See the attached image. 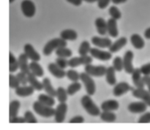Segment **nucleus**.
I'll list each match as a JSON object with an SVG mask.
<instances>
[{
	"label": "nucleus",
	"instance_id": "nucleus-24",
	"mask_svg": "<svg viewBox=\"0 0 150 130\" xmlns=\"http://www.w3.org/2000/svg\"><path fill=\"white\" fill-rule=\"evenodd\" d=\"M42 87L45 92L48 95L51 96L53 97L57 96V90L54 89V86L51 84V79L48 77H45L42 79Z\"/></svg>",
	"mask_w": 150,
	"mask_h": 130
},
{
	"label": "nucleus",
	"instance_id": "nucleus-28",
	"mask_svg": "<svg viewBox=\"0 0 150 130\" xmlns=\"http://www.w3.org/2000/svg\"><path fill=\"white\" fill-rule=\"evenodd\" d=\"M60 38L65 41H73L78 38V33L74 29H66L60 32Z\"/></svg>",
	"mask_w": 150,
	"mask_h": 130
},
{
	"label": "nucleus",
	"instance_id": "nucleus-4",
	"mask_svg": "<svg viewBox=\"0 0 150 130\" xmlns=\"http://www.w3.org/2000/svg\"><path fill=\"white\" fill-rule=\"evenodd\" d=\"M80 80L83 84L88 95L93 96L96 92V85L92 76L88 74L86 72H82L80 74Z\"/></svg>",
	"mask_w": 150,
	"mask_h": 130
},
{
	"label": "nucleus",
	"instance_id": "nucleus-52",
	"mask_svg": "<svg viewBox=\"0 0 150 130\" xmlns=\"http://www.w3.org/2000/svg\"><path fill=\"white\" fill-rule=\"evenodd\" d=\"M144 37L146 39L150 40V27H148L147 29L144 31Z\"/></svg>",
	"mask_w": 150,
	"mask_h": 130
},
{
	"label": "nucleus",
	"instance_id": "nucleus-16",
	"mask_svg": "<svg viewBox=\"0 0 150 130\" xmlns=\"http://www.w3.org/2000/svg\"><path fill=\"white\" fill-rule=\"evenodd\" d=\"M48 70L50 73L57 79H62L66 76V71L60 68L56 63H51L48 65Z\"/></svg>",
	"mask_w": 150,
	"mask_h": 130
},
{
	"label": "nucleus",
	"instance_id": "nucleus-2",
	"mask_svg": "<svg viewBox=\"0 0 150 130\" xmlns=\"http://www.w3.org/2000/svg\"><path fill=\"white\" fill-rule=\"evenodd\" d=\"M67 41L62 38H55L48 41L42 49V53L45 56H49L54 51L61 47H67Z\"/></svg>",
	"mask_w": 150,
	"mask_h": 130
},
{
	"label": "nucleus",
	"instance_id": "nucleus-37",
	"mask_svg": "<svg viewBox=\"0 0 150 130\" xmlns=\"http://www.w3.org/2000/svg\"><path fill=\"white\" fill-rule=\"evenodd\" d=\"M81 84L79 82V81L78 82H73V83L69 85L67 88V94L69 96H73L81 89Z\"/></svg>",
	"mask_w": 150,
	"mask_h": 130
},
{
	"label": "nucleus",
	"instance_id": "nucleus-29",
	"mask_svg": "<svg viewBox=\"0 0 150 130\" xmlns=\"http://www.w3.org/2000/svg\"><path fill=\"white\" fill-rule=\"evenodd\" d=\"M105 80L109 85H115L117 84V78H116V70L113 66H109L107 68L105 73Z\"/></svg>",
	"mask_w": 150,
	"mask_h": 130
},
{
	"label": "nucleus",
	"instance_id": "nucleus-5",
	"mask_svg": "<svg viewBox=\"0 0 150 130\" xmlns=\"http://www.w3.org/2000/svg\"><path fill=\"white\" fill-rule=\"evenodd\" d=\"M86 73L95 77H102L105 76L106 73L107 68L104 66H94L92 63L86 65L84 67Z\"/></svg>",
	"mask_w": 150,
	"mask_h": 130
},
{
	"label": "nucleus",
	"instance_id": "nucleus-41",
	"mask_svg": "<svg viewBox=\"0 0 150 130\" xmlns=\"http://www.w3.org/2000/svg\"><path fill=\"white\" fill-rule=\"evenodd\" d=\"M20 85L21 83L17 76L12 74H10V75H9V87L10 88H13V89H16L20 86Z\"/></svg>",
	"mask_w": 150,
	"mask_h": 130
},
{
	"label": "nucleus",
	"instance_id": "nucleus-32",
	"mask_svg": "<svg viewBox=\"0 0 150 130\" xmlns=\"http://www.w3.org/2000/svg\"><path fill=\"white\" fill-rule=\"evenodd\" d=\"M38 100L42 103L43 104H45L49 107H53L55 104L56 101L54 99V97L48 95V94H40L38 97Z\"/></svg>",
	"mask_w": 150,
	"mask_h": 130
},
{
	"label": "nucleus",
	"instance_id": "nucleus-23",
	"mask_svg": "<svg viewBox=\"0 0 150 130\" xmlns=\"http://www.w3.org/2000/svg\"><path fill=\"white\" fill-rule=\"evenodd\" d=\"M107 29H108V33L112 38H117L119 35L118 26H117V20L111 19L107 21Z\"/></svg>",
	"mask_w": 150,
	"mask_h": 130
},
{
	"label": "nucleus",
	"instance_id": "nucleus-33",
	"mask_svg": "<svg viewBox=\"0 0 150 130\" xmlns=\"http://www.w3.org/2000/svg\"><path fill=\"white\" fill-rule=\"evenodd\" d=\"M19 69L18 60L14 56V54L10 51L9 52V71L10 73L16 72V71Z\"/></svg>",
	"mask_w": 150,
	"mask_h": 130
},
{
	"label": "nucleus",
	"instance_id": "nucleus-47",
	"mask_svg": "<svg viewBox=\"0 0 150 130\" xmlns=\"http://www.w3.org/2000/svg\"><path fill=\"white\" fill-rule=\"evenodd\" d=\"M141 72L144 76H150V63L143 65L140 68Z\"/></svg>",
	"mask_w": 150,
	"mask_h": 130
},
{
	"label": "nucleus",
	"instance_id": "nucleus-31",
	"mask_svg": "<svg viewBox=\"0 0 150 130\" xmlns=\"http://www.w3.org/2000/svg\"><path fill=\"white\" fill-rule=\"evenodd\" d=\"M101 120L107 123H113L117 120V115L113 111H103L100 115Z\"/></svg>",
	"mask_w": 150,
	"mask_h": 130
},
{
	"label": "nucleus",
	"instance_id": "nucleus-27",
	"mask_svg": "<svg viewBox=\"0 0 150 130\" xmlns=\"http://www.w3.org/2000/svg\"><path fill=\"white\" fill-rule=\"evenodd\" d=\"M30 72L38 77H42L44 75V70L38 61H32L29 63Z\"/></svg>",
	"mask_w": 150,
	"mask_h": 130
},
{
	"label": "nucleus",
	"instance_id": "nucleus-35",
	"mask_svg": "<svg viewBox=\"0 0 150 130\" xmlns=\"http://www.w3.org/2000/svg\"><path fill=\"white\" fill-rule=\"evenodd\" d=\"M55 54L58 57L68 58L73 55V51L71 49L67 48V47H61V48H59L56 50Z\"/></svg>",
	"mask_w": 150,
	"mask_h": 130
},
{
	"label": "nucleus",
	"instance_id": "nucleus-48",
	"mask_svg": "<svg viewBox=\"0 0 150 130\" xmlns=\"http://www.w3.org/2000/svg\"><path fill=\"white\" fill-rule=\"evenodd\" d=\"M83 122H84V118L81 116H74L69 121V123L70 124H82Z\"/></svg>",
	"mask_w": 150,
	"mask_h": 130
},
{
	"label": "nucleus",
	"instance_id": "nucleus-7",
	"mask_svg": "<svg viewBox=\"0 0 150 130\" xmlns=\"http://www.w3.org/2000/svg\"><path fill=\"white\" fill-rule=\"evenodd\" d=\"M93 57L92 56L86 55L79 57H72L69 60V66L72 69L79 67L80 66H86V65L90 64L93 61Z\"/></svg>",
	"mask_w": 150,
	"mask_h": 130
},
{
	"label": "nucleus",
	"instance_id": "nucleus-55",
	"mask_svg": "<svg viewBox=\"0 0 150 130\" xmlns=\"http://www.w3.org/2000/svg\"><path fill=\"white\" fill-rule=\"evenodd\" d=\"M14 1H15V0H9V2H10V4H11V3H13Z\"/></svg>",
	"mask_w": 150,
	"mask_h": 130
},
{
	"label": "nucleus",
	"instance_id": "nucleus-3",
	"mask_svg": "<svg viewBox=\"0 0 150 130\" xmlns=\"http://www.w3.org/2000/svg\"><path fill=\"white\" fill-rule=\"evenodd\" d=\"M32 107L35 113L41 117L48 119V118L53 117L55 113V109L53 108V107H49V106L43 104L38 100L33 103Z\"/></svg>",
	"mask_w": 150,
	"mask_h": 130
},
{
	"label": "nucleus",
	"instance_id": "nucleus-18",
	"mask_svg": "<svg viewBox=\"0 0 150 130\" xmlns=\"http://www.w3.org/2000/svg\"><path fill=\"white\" fill-rule=\"evenodd\" d=\"M19 65V70L22 72H24L26 74L30 73V69H29V58L25 54V53H22L18 57Z\"/></svg>",
	"mask_w": 150,
	"mask_h": 130
},
{
	"label": "nucleus",
	"instance_id": "nucleus-17",
	"mask_svg": "<svg viewBox=\"0 0 150 130\" xmlns=\"http://www.w3.org/2000/svg\"><path fill=\"white\" fill-rule=\"evenodd\" d=\"M142 72L140 69L136 68L134 69L132 75V81L133 82V85L137 88H144L145 85L143 80V76H142Z\"/></svg>",
	"mask_w": 150,
	"mask_h": 130
},
{
	"label": "nucleus",
	"instance_id": "nucleus-40",
	"mask_svg": "<svg viewBox=\"0 0 150 130\" xmlns=\"http://www.w3.org/2000/svg\"><path fill=\"white\" fill-rule=\"evenodd\" d=\"M108 13L112 19H116V20H120L122 18V13L120 9L117 6H111L108 10Z\"/></svg>",
	"mask_w": 150,
	"mask_h": 130
},
{
	"label": "nucleus",
	"instance_id": "nucleus-34",
	"mask_svg": "<svg viewBox=\"0 0 150 130\" xmlns=\"http://www.w3.org/2000/svg\"><path fill=\"white\" fill-rule=\"evenodd\" d=\"M91 49L92 48H91L90 44H89L87 41H83L81 43L80 46H79V47L78 52H79V55H81V56L88 55V54L90 53Z\"/></svg>",
	"mask_w": 150,
	"mask_h": 130
},
{
	"label": "nucleus",
	"instance_id": "nucleus-25",
	"mask_svg": "<svg viewBox=\"0 0 150 130\" xmlns=\"http://www.w3.org/2000/svg\"><path fill=\"white\" fill-rule=\"evenodd\" d=\"M130 42H131L132 45L134 46V48H136V49H142L145 46V41L142 38V37L139 34H133V35L130 36Z\"/></svg>",
	"mask_w": 150,
	"mask_h": 130
},
{
	"label": "nucleus",
	"instance_id": "nucleus-21",
	"mask_svg": "<svg viewBox=\"0 0 150 130\" xmlns=\"http://www.w3.org/2000/svg\"><path fill=\"white\" fill-rule=\"evenodd\" d=\"M95 27L97 32L100 35H105L108 32L107 29V21L102 17H98L95 21Z\"/></svg>",
	"mask_w": 150,
	"mask_h": 130
},
{
	"label": "nucleus",
	"instance_id": "nucleus-12",
	"mask_svg": "<svg viewBox=\"0 0 150 130\" xmlns=\"http://www.w3.org/2000/svg\"><path fill=\"white\" fill-rule=\"evenodd\" d=\"M132 94L136 99H139L150 107V92L144 88H134L132 91Z\"/></svg>",
	"mask_w": 150,
	"mask_h": 130
},
{
	"label": "nucleus",
	"instance_id": "nucleus-8",
	"mask_svg": "<svg viewBox=\"0 0 150 130\" xmlns=\"http://www.w3.org/2000/svg\"><path fill=\"white\" fill-rule=\"evenodd\" d=\"M133 58H134V54L131 50H127L123 56L122 59L124 71L129 74H131L135 69L133 64Z\"/></svg>",
	"mask_w": 150,
	"mask_h": 130
},
{
	"label": "nucleus",
	"instance_id": "nucleus-53",
	"mask_svg": "<svg viewBox=\"0 0 150 130\" xmlns=\"http://www.w3.org/2000/svg\"><path fill=\"white\" fill-rule=\"evenodd\" d=\"M127 0H111V2L114 4H120L122 3H125Z\"/></svg>",
	"mask_w": 150,
	"mask_h": 130
},
{
	"label": "nucleus",
	"instance_id": "nucleus-50",
	"mask_svg": "<svg viewBox=\"0 0 150 130\" xmlns=\"http://www.w3.org/2000/svg\"><path fill=\"white\" fill-rule=\"evenodd\" d=\"M143 80L145 86L147 87V90L150 92V76H144Z\"/></svg>",
	"mask_w": 150,
	"mask_h": 130
},
{
	"label": "nucleus",
	"instance_id": "nucleus-9",
	"mask_svg": "<svg viewBox=\"0 0 150 130\" xmlns=\"http://www.w3.org/2000/svg\"><path fill=\"white\" fill-rule=\"evenodd\" d=\"M67 112V104L66 102L59 103L55 109V113H54V120L57 123L61 124L64 121Z\"/></svg>",
	"mask_w": 150,
	"mask_h": 130
},
{
	"label": "nucleus",
	"instance_id": "nucleus-36",
	"mask_svg": "<svg viewBox=\"0 0 150 130\" xmlns=\"http://www.w3.org/2000/svg\"><path fill=\"white\" fill-rule=\"evenodd\" d=\"M67 96L68 94L67 92V90L64 89L63 87H59L57 89V99L59 103L66 102L67 100Z\"/></svg>",
	"mask_w": 150,
	"mask_h": 130
},
{
	"label": "nucleus",
	"instance_id": "nucleus-46",
	"mask_svg": "<svg viewBox=\"0 0 150 130\" xmlns=\"http://www.w3.org/2000/svg\"><path fill=\"white\" fill-rule=\"evenodd\" d=\"M10 124H24L26 123L24 117H21V116H15V117L10 119L9 121Z\"/></svg>",
	"mask_w": 150,
	"mask_h": 130
},
{
	"label": "nucleus",
	"instance_id": "nucleus-43",
	"mask_svg": "<svg viewBox=\"0 0 150 130\" xmlns=\"http://www.w3.org/2000/svg\"><path fill=\"white\" fill-rule=\"evenodd\" d=\"M16 76L18 79L19 82H20L21 85H26L29 82H28V74H27L24 73V72L21 71L16 74Z\"/></svg>",
	"mask_w": 150,
	"mask_h": 130
},
{
	"label": "nucleus",
	"instance_id": "nucleus-11",
	"mask_svg": "<svg viewBox=\"0 0 150 130\" xmlns=\"http://www.w3.org/2000/svg\"><path fill=\"white\" fill-rule=\"evenodd\" d=\"M133 89L134 88L130 86L127 82H120L114 85V88H113V94L114 96L120 97L127 94L128 91H133Z\"/></svg>",
	"mask_w": 150,
	"mask_h": 130
},
{
	"label": "nucleus",
	"instance_id": "nucleus-1",
	"mask_svg": "<svg viewBox=\"0 0 150 130\" xmlns=\"http://www.w3.org/2000/svg\"><path fill=\"white\" fill-rule=\"evenodd\" d=\"M81 104L85 111L92 116H100L101 112L98 106L94 102L91 96L84 95L81 99Z\"/></svg>",
	"mask_w": 150,
	"mask_h": 130
},
{
	"label": "nucleus",
	"instance_id": "nucleus-30",
	"mask_svg": "<svg viewBox=\"0 0 150 130\" xmlns=\"http://www.w3.org/2000/svg\"><path fill=\"white\" fill-rule=\"evenodd\" d=\"M21 107V102L18 100H13L9 104V117L11 118L17 116L18 114L19 109Z\"/></svg>",
	"mask_w": 150,
	"mask_h": 130
},
{
	"label": "nucleus",
	"instance_id": "nucleus-49",
	"mask_svg": "<svg viewBox=\"0 0 150 130\" xmlns=\"http://www.w3.org/2000/svg\"><path fill=\"white\" fill-rule=\"evenodd\" d=\"M111 0H98V7L101 10L105 9L108 5Z\"/></svg>",
	"mask_w": 150,
	"mask_h": 130
},
{
	"label": "nucleus",
	"instance_id": "nucleus-42",
	"mask_svg": "<svg viewBox=\"0 0 150 130\" xmlns=\"http://www.w3.org/2000/svg\"><path fill=\"white\" fill-rule=\"evenodd\" d=\"M23 117H24L26 123H29V124L38 123V120H37V119L35 118V116H34L33 113H32L31 111H29V110H27V111L25 112Z\"/></svg>",
	"mask_w": 150,
	"mask_h": 130
},
{
	"label": "nucleus",
	"instance_id": "nucleus-19",
	"mask_svg": "<svg viewBox=\"0 0 150 130\" xmlns=\"http://www.w3.org/2000/svg\"><path fill=\"white\" fill-rule=\"evenodd\" d=\"M120 107V103L114 99H108L102 102L100 109L103 111H115Z\"/></svg>",
	"mask_w": 150,
	"mask_h": 130
},
{
	"label": "nucleus",
	"instance_id": "nucleus-6",
	"mask_svg": "<svg viewBox=\"0 0 150 130\" xmlns=\"http://www.w3.org/2000/svg\"><path fill=\"white\" fill-rule=\"evenodd\" d=\"M21 9L26 18H32L36 13V6L32 0H23L21 3Z\"/></svg>",
	"mask_w": 150,
	"mask_h": 130
},
{
	"label": "nucleus",
	"instance_id": "nucleus-14",
	"mask_svg": "<svg viewBox=\"0 0 150 130\" xmlns=\"http://www.w3.org/2000/svg\"><path fill=\"white\" fill-rule=\"evenodd\" d=\"M23 53H25L29 60L32 61H40L41 59L39 53L35 50L31 44H26L23 46Z\"/></svg>",
	"mask_w": 150,
	"mask_h": 130
},
{
	"label": "nucleus",
	"instance_id": "nucleus-10",
	"mask_svg": "<svg viewBox=\"0 0 150 130\" xmlns=\"http://www.w3.org/2000/svg\"><path fill=\"white\" fill-rule=\"evenodd\" d=\"M90 54L93 58L100 61H108L112 58V53L109 51H103L98 48H92Z\"/></svg>",
	"mask_w": 150,
	"mask_h": 130
},
{
	"label": "nucleus",
	"instance_id": "nucleus-20",
	"mask_svg": "<svg viewBox=\"0 0 150 130\" xmlns=\"http://www.w3.org/2000/svg\"><path fill=\"white\" fill-rule=\"evenodd\" d=\"M127 38L125 37H121L117 41L112 43L111 46L108 48V51L111 53H116L117 51H120L127 44Z\"/></svg>",
	"mask_w": 150,
	"mask_h": 130
},
{
	"label": "nucleus",
	"instance_id": "nucleus-54",
	"mask_svg": "<svg viewBox=\"0 0 150 130\" xmlns=\"http://www.w3.org/2000/svg\"><path fill=\"white\" fill-rule=\"evenodd\" d=\"M83 1H86L87 3H94V2H98V0H83Z\"/></svg>",
	"mask_w": 150,
	"mask_h": 130
},
{
	"label": "nucleus",
	"instance_id": "nucleus-15",
	"mask_svg": "<svg viewBox=\"0 0 150 130\" xmlns=\"http://www.w3.org/2000/svg\"><path fill=\"white\" fill-rule=\"evenodd\" d=\"M92 44L98 48H109L111 45L112 44L111 40L109 38L107 37H98V36H93L91 39Z\"/></svg>",
	"mask_w": 150,
	"mask_h": 130
},
{
	"label": "nucleus",
	"instance_id": "nucleus-39",
	"mask_svg": "<svg viewBox=\"0 0 150 130\" xmlns=\"http://www.w3.org/2000/svg\"><path fill=\"white\" fill-rule=\"evenodd\" d=\"M66 76L72 82H78L80 79V74L74 69H69L66 71Z\"/></svg>",
	"mask_w": 150,
	"mask_h": 130
},
{
	"label": "nucleus",
	"instance_id": "nucleus-45",
	"mask_svg": "<svg viewBox=\"0 0 150 130\" xmlns=\"http://www.w3.org/2000/svg\"><path fill=\"white\" fill-rule=\"evenodd\" d=\"M138 123L139 124H149L150 123V112L144 113L142 116L139 117L138 120Z\"/></svg>",
	"mask_w": 150,
	"mask_h": 130
},
{
	"label": "nucleus",
	"instance_id": "nucleus-22",
	"mask_svg": "<svg viewBox=\"0 0 150 130\" xmlns=\"http://www.w3.org/2000/svg\"><path fill=\"white\" fill-rule=\"evenodd\" d=\"M35 92V89L31 85H22L15 89V93L19 97L30 96Z\"/></svg>",
	"mask_w": 150,
	"mask_h": 130
},
{
	"label": "nucleus",
	"instance_id": "nucleus-51",
	"mask_svg": "<svg viewBox=\"0 0 150 130\" xmlns=\"http://www.w3.org/2000/svg\"><path fill=\"white\" fill-rule=\"evenodd\" d=\"M68 3L73 4V5L76 6V7H79L82 4V1L83 0H66Z\"/></svg>",
	"mask_w": 150,
	"mask_h": 130
},
{
	"label": "nucleus",
	"instance_id": "nucleus-13",
	"mask_svg": "<svg viewBox=\"0 0 150 130\" xmlns=\"http://www.w3.org/2000/svg\"><path fill=\"white\" fill-rule=\"evenodd\" d=\"M148 105L143 101H134L131 102L127 106V110L131 113L135 114H139V113H143L146 111Z\"/></svg>",
	"mask_w": 150,
	"mask_h": 130
},
{
	"label": "nucleus",
	"instance_id": "nucleus-38",
	"mask_svg": "<svg viewBox=\"0 0 150 130\" xmlns=\"http://www.w3.org/2000/svg\"><path fill=\"white\" fill-rule=\"evenodd\" d=\"M113 67L116 70V71L121 72L124 69V66H123V59L120 56H116L113 60Z\"/></svg>",
	"mask_w": 150,
	"mask_h": 130
},
{
	"label": "nucleus",
	"instance_id": "nucleus-44",
	"mask_svg": "<svg viewBox=\"0 0 150 130\" xmlns=\"http://www.w3.org/2000/svg\"><path fill=\"white\" fill-rule=\"evenodd\" d=\"M55 63L63 69H65L67 66H69V60H67L66 58H64V57H58V58L56 59Z\"/></svg>",
	"mask_w": 150,
	"mask_h": 130
},
{
	"label": "nucleus",
	"instance_id": "nucleus-26",
	"mask_svg": "<svg viewBox=\"0 0 150 130\" xmlns=\"http://www.w3.org/2000/svg\"><path fill=\"white\" fill-rule=\"evenodd\" d=\"M37 77L38 76H36L35 74L30 72V73L28 74V82H29V85H31L35 91H40L43 90L42 83L40 82Z\"/></svg>",
	"mask_w": 150,
	"mask_h": 130
}]
</instances>
